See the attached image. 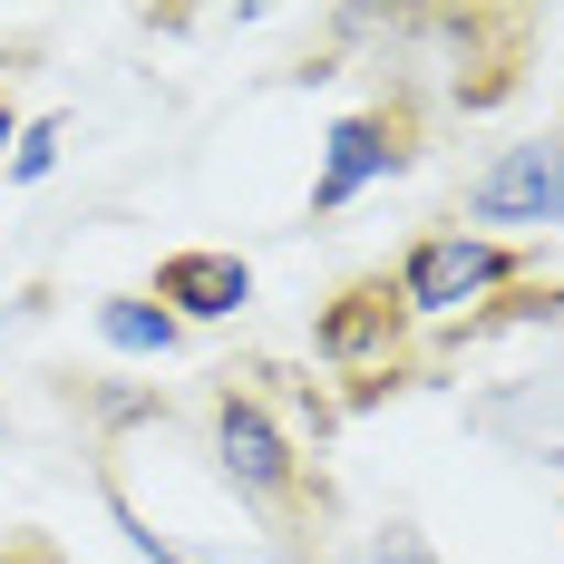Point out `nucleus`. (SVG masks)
Returning <instances> with one entry per match:
<instances>
[{
	"instance_id": "obj_10",
	"label": "nucleus",
	"mask_w": 564,
	"mask_h": 564,
	"mask_svg": "<svg viewBox=\"0 0 564 564\" xmlns=\"http://www.w3.org/2000/svg\"><path fill=\"white\" fill-rule=\"evenodd\" d=\"M10 137H20V117H10V98H0V147H10Z\"/></svg>"
},
{
	"instance_id": "obj_5",
	"label": "nucleus",
	"mask_w": 564,
	"mask_h": 564,
	"mask_svg": "<svg viewBox=\"0 0 564 564\" xmlns=\"http://www.w3.org/2000/svg\"><path fill=\"white\" fill-rule=\"evenodd\" d=\"M156 302L195 312V322H225V312L253 302V273H243L234 253H166V263H156Z\"/></svg>"
},
{
	"instance_id": "obj_9",
	"label": "nucleus",
	"mask_w": 564,
	"mask_h": 564,
	"mask_svg": "<svg viewBox=\"0 0 564 564\" xmlns=\"http://www.w3.org/2000/svg\"><path fill=\"white\" fill-rule=\"evenodd\" d=\"M50 156H58V117L20 137V156H10V175H20V185H40V175H50Z\"/></svg>"
},
{
	"instance_id": "obj_4",
	"label": "nucleus",
	"mask_w": 564,
	"mask_h": 564,
	"mask_svg": "<svg viewBox=\"0 0 564 564\" xmlns=\"http://www.w3.org/2000/svg\"><path fill=\"white\" fill-rule=\"evenodd\" d=\"M409 166V117L390 108H360L332 127V156H322V185H312V215H340L360 185H380V175Z\"/></svg>"
},
{
	"instance_id": "obj_6",
	"label": "nucleus",
	"mask_w": 564,
	"mask_h": 564,
	"mask_svg": "<svg viewBox=\"0 0 564 564\" xmlns=\"http://www.w3.org/2000/svg\"><path fill=\"white\" fill-rule=\"evenodd\" d=\"M390 340H399L390 282H360V292H340V312L322 322V360H390Z\"/></svg>"
},
{
	"instance_id": "obj_8",
	"label": "nucleus",
	"mask_w": 564,
	"mask_h": 564,
	"mask_svg": "<svg viewBox=\"0 0 564 564\" xmlns=\"http://www.w3.org/2000/svg\"><path fill=\"white\" fill-rule=\"evenodd\" d=\"M350 564H438V555H429V535H409V525H380V535H370Z\"/></svg>"
},
{
	"instance_id": "obj_2",
	"label": "nucleus",
	"mask_w": 564,
	"mask_h": 564,
	"mask_svg": "<svg viewBox=\"0 0 564 564\" xmlns=\"http://www.w3.org/2000/svg\"><path fill=\"white\" fill-rule=\"evenodd\" d=\"M215 467H225V487L243 507H292V487H302L292 438L263 419V399H234V390L215 399Z\"/></svg>"
},
{
	"instance_id": "obj_1",
	"label": "nucleus",
	"mask_w": 564,
	"mask_h": 564,
	"mask_svg": "<svg viewBox=\"0 0 564 564\" xmlns=\"http://www.w3.org/2000/svg\"><path fill=\"white\" fill-rule=\"evenodd\" d=\"M516 273L507 243H477V234H419L399 253V312H457L477 292H497Z\"/></svg>"
},
{
	"instance_id": "obj_3",
	"label": "nucleus",
	"mask_w": 564,
	"mask_h": 564,
	"mask_svg": "<svg viewBox=\"0 0 564 564\" xmlns=\"http://www.w3.org/2000/svg\"><path fill=\"white\" fill-rule=\"evenodd\" d=\"M467 215L477 225H564V137L507 147L497 166L467 185Z\"/></svg>"
},
{
	"instance_id": "obj_7",
	"label": "nucleus",
	"mask_w": 564,
	"mask_h": 564,
	"mask_svg": "<svg viewBox=\"0 0 564 564\" xmlns=\"http://www.w3.org/2000/svg\"><path fill=\"white\" fill-rule=\"evenodd\" d=\"M98 340H108V350H175V312H166V302L117 292L108 312H98Z\"/></svg>"
}]
</instances>
